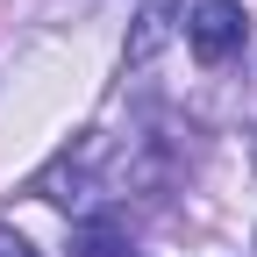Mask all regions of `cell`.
Wrapping results in <instances>:
<instances>
[{
  "instance_id": "1",
  "label": "cell",
  "mask_w": 257,
  "mask_h": 257,
  "mask_svg": "<svg viewBox=\"0 0 257 257\" xmlns=\"http://www.w3.org/2000/svg\"><path fill=\"white\" fill-rule=\"evenodd\" d=\"M250 36V15H243V0H193L186 8V43L200 64H229Z\"/></svg>"
},
{
  "instance_id": "2",
  "label": "cell",
  "mask_w": 257,
  "mask_h": 257,
  "mask_svg": "<svg viewBox=\"0 0 257 257\" xmlns=\"http://www.w3.org/2000/svg\"><path fill=\"white\" fill-rule=\"evenodd\" d=\"M172 22H179V0H150V8L136 15V29H128V64H150L157 50H165Z\"/></svg>"
},
{
  "instance_id": "3",
  "label": "cell",
  "mask_w": 257,
  "mask_h": 257,
  "mask_svg": "<svg viewBox=\"0 0 257 257\" xmlns=\"http://www.w3.org/2000/svg\"><path fill=\"white\" fill-rule=\"evenodd\" d=\"M72 257H136V243H128V229L114 214H86L72 229Z\"/></svg>"
},
{
  "instance_id": "4",
  "label": "cell",
  "mask_w": 257,
  "mask_h": 257,
  "mask_svg": "<svg viewBox=\"0 0 257 257\" xmlns=\"http://www.w3.org/2000/svg\"><path fill=\"white\" fill-rule=\"evenodd\" d=\"M0 257H36V243H29L22 229H8V221H0Z\"/></svg>"
},
{
  "instance_id": "5",
  "label": "cell",
  "mask_w": 257,
  "mask_h": 257,
  "mask_svg": "<svg viewBox=\"0 0 257 257\" xmlns=\"http://www.w3.org/2000/svg\"><path fill=\"white\" fill-rule=\"evenodd\" d=\"M250 157H257V136H250Z\"/></svg>"
}]
</instances>
